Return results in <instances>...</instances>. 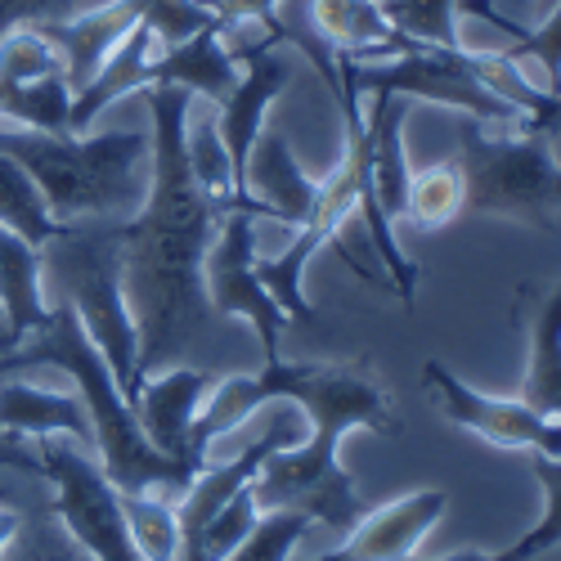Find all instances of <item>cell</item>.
<instances>
[{"label": "cell", "mask_w": 561, "mask_h": 561, "mask_svg": "<svg viewBox=\"0 0 561 561\" xmlns=\"http://www.w3.org/2000/svg\"><path fill=\"white\" fill-rule=\"evenodd\" d=\"M270 400H293L310 417V440L288 445L265 458V467L252 481V494L261 512L270 507H297L314 526H329L346 535L364 503L355 494V481L337 458V445L351 427H373L382 436H400V417L391 413L387 391L373 382V373L359 359L346 364H319V359H265L256 378H225L207 391L198 417H194V458L207 467V449L216 436L233 432Z\"/></svg>", "instance_id": "1"}, {"label": "cell", "mask_w": 561, "mask_h": 561, "mask_svg": "<svg viewBox=\"0 0 561 561\" xmlns=\"http://www.w3.org/2000/svg\"><path fill=\"white\" fill-rule=\"evenodd\" d=\"M153 117V158L149 194L135 216L113 220L122 248V288L139 329V382L167 359H180L190 342L207 329V288L203 261L216 239L220 211L198 190L184 126L194 95L184 85H145Z\"/></svg>", "instance_id": "2"}, {"label": "cell", "mask_w": 561, "mask_h": 561, "mask_svg": "<svg viewBox=\"0 0 561 561\" xmlns=\"http://www.w3.org/2000/svg\"><path fill=\"white\" fill-rule=\"evenodd\" d=\"M0 153H10L64 225H113L135 216L149 194L153 139L145 130H104V135H55L0 122Z\"/></svg>", "instance_id": "3"}, {"label": "cell", "mask_w": 561, "mask_h": 561, "mask_svg": "<svg viewBox=\"0 0 561 561\" xmlns=\"http://www.w3.org/2000/svg\"><path fill=\"white\" fill-rule=\"evenodd\" d=\"M27 355L32 364H55L64 368L85 413H90V427H95V449H100V467L104 477L122 490V494H167V499H180L190 490V481L198 472H190L184 462L167 458L162 449L149 445L145 427H139V417L130 409V400L122 396L117 378L108 359L95 351V342L85 337L77 310L64 301V306H50V319L41 323V333H32L27 342Z\"/></svg>", "instance_id": "4"}, {"label": "cell", "mask_w": 561, "mask_h": 561, "mask_svg": "<svg viewBox=\"0 0 561 561\" xmlns=\"http://www.w3.org/2000/svg\"><path fill=\"white\" fill-rule=\"evenodd\" d=\"M467 184V211L512 216L535 229H552L561 211V167L552 139L526 126H485L467 117L458 126V158Z\"/></svg>", "instance_id": "5"}, {"label": "cell", "mask_w": 561, "mask_h": 561, "mask_svg": "<svg viewBox=\"0 0 561 561\" xmlns=\"http://www.w3.org/2000/svg\"><path fill=\"white\" fill-rule=\"evenodd\" d=\"M55 248V274L68 288V306L77 310L85 337L108 359L113 378L126 400L139 391V329L122 288V248L113 239V225H72Z\"/></svg>", "instance_id": "6"}, {"label": "cell", "mask_w": 561, "mask_h": 561, "mask_svg": "<svg viewBox=\"0 0 561 561\" xmlns=\"http://www.w3.org/2000/svg\"><path fill=\"white\" fill-rule=\"evenodd\" d=\"M342 81H351L359 95H400V100H432L445 108H458L485 126H526V117L503 104L494 90L481 85L472 68V45L445 50V45H413V50L378 64H359L351 55H337Z\"/></svg>", "instance_id": "7"}, {"label": "cell", "mask_w": 561, "mask_h": 561, "mask_svg": "<svg viewBox=\"0 0 561 561\" xmlns=\"http://www.w3.org/2000/svg\"><path fill=\"white\" fill-rule=\"evenodd\" d=\"M36 477L55 485V517L95 561H139L126 517L122 490L104 477V467L68 436L36 440Z\"/></svg>", "instance_id": "8"}, {"label": "cell", "mask_w": 561, "mask_h": 561, "mask_svg": "<svg viewBox=\"0 0 561 561\" xmlns=\"http://www.w3.org/2000/svg\"><path fill=\"white\" fill-rule=\"evenodd\" d=\"M203 288L216 314H243L265 346V359H278V337L288 329V314L274 306L256 274V216L248 211L220 216L216 239L203 261Z\"/></svg>", "instance_id": "9"}, {"label": "cell", "mask_w": 561, "mask_h": 561, "mask_svg": "<svg viewBox=\"0 0 561 561\" xmlns=\"http://www.w3.org/2000/svg\"><path fill=\"white\" fill-rule=\"evenodd\" d=\"M423 387L432 391L445 423L472 432L499 449H526V454H561V417L535 413L526 400H494L467 387L458 373H449L440 359L423 364Z\"/></svg>", "instance_id": "10"}, {"label": "cell", "mask_w": 561, "mask_h": 561, "mask_svg": "<svg viewBox=\"0 0 561 561\" xmlns=\"http://www.w3.org/2000/svg\"><path fill=\"white\" fill-rule=\"evenodd\" d=\"M243 77L233 85V95L225 104H216V130L229 149V162H233V180H239V198L252 216H270L252 194H248V158H252V145L265 126V108L284 95L288 81H293V68L288 59H278L274 50H261L252 55L248 64H239Z\"/></svg>", "instance_id": "11"}, {"label": "cell", "mask_w": 561, "mask_h": 561, "mask_svg": "<svg viewBox=\"0 0 561 561\" xmlns=\"http://www.w3.org/2000/svg\"><path fill=\"white\" fill-rule=\"evenodd\" d=\"M207 391H211V378L203 368H167V373H149L130 400L149 445L184 462L190 472H203V462L194 458V445H190V432H194V417Z\"/></svg>", "instance_id": "12"}, {"label": "cell", "mask_w": 561, "mask_h": 561, "mask_svg": "<svg viewBox=\"0 0 561 561\" xmlns=\"http://www.w3.org/2000/svg\"><path fill=\"white\" fill-rule=\"evenodd\" d=\"M445 507H449L445 490L404 494L378 512H364V517L342 535V548L310 557V561H404L417 552L427 530L445 517Z\"/></svg>", "instance_id": "13"}, {"label": "cell", "mask_w": 561, "mask_h": 561, "mask_svg": "<svg viewBox=\"0 0 561 561\" xmlns=\"http://www.w3.org/2000/svg\"><path fill=\"white\" fill-rule=\"evenodd\" d=\"M145 19V0H100L72 19H55V23H36L50 45L64 55V77L77 90H85L95 81V72L104 68V59L130 36V27Z\"/></svg>", "instance_id": "14"}, {"label": "cell", "mask_w": 561, "mask_h": 561, "mask_svg": "<svg viewBox=\"0 0 561 561\" xmlns=\"http://www.w3.org/2000/svg\"><path fill=\"white\" fill-rule=\"evenodd\" d=\"M0 436L10 445L19 440H41V436H68L77 445H95V427L81 396H64L50 387L27 382L23 373L0 378Z\"/></svg>", "instance_id": "15"}, {"label": "cell", "mask_w": 561, "mask_h": 561, "mask_svg": "<svg viewBox=\"0 0 561 561\" xmlns=\"http://www.w3.org/2000/svg\"><path fill=\"white\" fill-rule=\"evenodd\" d=\"M306 19L337 55H351L359 64L396 59L417 45L391 27L378 0H306Z\"/></svg>", "instance_id": "16"}, {"label": "cell", "mask_w": 561, "mask_h": 561, "mask_svg": "<svg viewBox=\"0 0 561 561\" xmlns=\"http://www.w3.org/2000/svg\"><path fill=\"white\" fill-rule=\"evenodd\" d=\"M248 194L274 220H284L288 229H301L310 220V211H314L319 180H310L301 171V162L293 158L284 135H278V130H261L256 145H252V158H248Z\"/></svg>", "instance_id": "17"}, {"label": "cell", "mask_w": 561, "mask_h": 561, "mask_svg": "<svg viewBox=\"0 0 561 561\" xmlns=\"http://www.w3.org/2000/svg\"><path fill=\"white\" fill-rule=\"evenodd\" d=\"M158 50H162V45H158L153 27L139 19V23L130 27V36H126L117 50L104 59V68L95 72V81H90L85 90H77V95H72L68 130H72V135H85L108 104L135 95V90H145V85H149V64L158 59Z\"/></svg>", "instance_id": "18"}, {"label": "cell", "mask_w": 561, "mask_h": 561, "mask_svg": "<svg viewBox=\"0 0 561 561\" xmlns=\"http://www.w3.org/2000/svg\"><path fill=\"white\" fill-rule=\"evenodd\" d=\"M243 68L229 59L225 41H220V23L171 45V50H158V59L149 64V85H184L190 95H203L211 104H225L239 85Z\"/></svg>", "instance_id": "19"}, {"label": "cell", "mask_w": 561, "mask_h": 561, "mask_svg": "<svg viewBox=\"0 0 561 561\" xmlns=\"http://www.w3.org/2000/svg\"><path fill=\"white\" fill-rule=\"evenodd\" d=\"M522 301L530 306V368L522 382V400L543 417H561V284L548 293L526 284Z\"/></svg>", "instance_id": "20"}, {"label": "cell", "mask_w": 561, "mask_h": 561, "mask_svg": "<svg viewBox=\"0 0 561 561\" xmlns=\"http://www.w3.org/2000/svg\"><path fill=\"white\" fill-rule=\"evenodd\" d=\"M41 274H45V248H32L19 233L0 229V310H5L19 346L32 333H41V323L50 319V306L41 297Z\"/></svg>", "instance_id": "21"}, {"label": "cell", "mask_w": 561, "mask_h": 561, "mask_svg": "<svg viewBox=\"0 0 561 561\" xmlns=\"http://www.w3.org/2000/svg\"><path fill=\"white\" fill-rule=\"evenodd\" d=\"M0 229L19 233L32 248H50L55 239H64L72 229L64 220H55V211L45 207V198L36 190V180L10 153H0Z\"/></svg>", "instance_id": "22"}, {"label": "cell", "mask_w": 561, "mask_h": 561, "mask_svg": "<svg viewBox=\"0 0 561 561\" xmlns=\"http://www.w3.org/2000/svg\"><path fill=\"white\" fill-rule=\"evenodd\" d=\"M184 145H190V167H194V180L198 190L211 198V207L220 216L229 211H248L243 198H239V180H233V162H229V149L216 130V113H203L194 117L190 108V126H184ZM252 216V211H248Z\"/></svg>", "instance_id": "23"}, {"label": "cell", "mask_w": 561, "mask_h": 561, "mask_svg": "<svg viewBox=\"0 0 561 561\" xmlns=\"http://www.w3.org/2000/svg\"><path fill=\"white\" fill-rule=\"evenodd\" d=\"M68 113H72V85H68L64 72L45 77V81H27V85L0 77V122L64 135L68 130Z\"/></svg>", "instance_id": "24"}, {"label": "cell", "mask_w": 561, "mask_h": 561, "mask_svg": "<svg viewBox=\"0 0 561 561\" xmlns=\"http://www.w3.org/2000/svg\"><path fill=\"white\" fill-rule=\"evenodd\" d=\"M122 517L130 530V543L139 561H175L180 557V517L175 499L149 490V494H122Z\"/></svg>", "instance_id": "25"}, {"label": "cell", "mask_w": 561, "mask_h": 561, "mask_svg": "<svg viewBox=\"0 0 561 561\" xmlns=\"http://www.w3.org/2000/svg\"><path fill=\"white\" fill-rule=\"evenodd\" d=\"M458 211H467V184H462V167L454 158L449 162H436L427 171H417L409 180L404 225H413V229H440Z\"/></svg>", "instance_id": "26"}, {"label": "cell", "mask_w": 561, "mask_h": 561, "mask_svg": "<svg viewBox=\"0 0 561 561\" xmlns=\"http://www.w3.org/2000/svg\"><path fill=\"white\" fill-rule=\"evenodd\" d=\"M382 14L391 19L396 32H404L417 45H445V50L472 45L462 36L458 0H382Z\"/></svg>", "instance_id": "27"}, {"label": "cell", "mask_w": 561, "mask_h": 561, "mask_svg": "<svg viewBox=\"0 0 561 561\" xmlns=\"http://www.w3.org/2000/svg\"><path fill=\"white\" fill-rule=\"evenodd\" d=\"M512 64H517L539 90H552L561 95V5H552L530 32L517 36L512 50H503Z\"/></svg>", "instance_id": "28"}, {"label": "cell", "mask_w": 561, "mask_h": 561, "mask_svg": "<svg viewBox=\"0 0 561 561\" xmlns=\"http://www.w3.org/2000/svg\"><path fill=\"white\" fill-rule=\"evenodd\" d=\"M310 526L314 522L306 517V512H297V507H270V512H261V522L252 526V535L233 548L225 561H288Z\"/></svg>", "instance_id": "29"}, {"label": "cell", "mask_w": 561, "mask_h": 561, "mask_svg": "<svg viewBox=\"0 0 561 561\" xmlns=\"http://www.w3.org/2000/svg\"><path fill=\"white\" fill-rule=\"evenodd\" d=\"M64 72V55L50 45L36 23L14 27L10 36H0V77L5 81H45V77H59Z\"/></svg>", "instance_id": "30"}, {"label": "cell", "mask_w": 561, "mask_h": 561, "mask_svg": "<svg viewBox=\"0 0 561 561\" xmlns=\"http://www.w3.org/2000/svg\"><path fill=\"white\" fill-rule=\"evenodd\" d=\"M0 561H95L68 530L64 522H23L14 543L0 552Z\"/></svg>", "instance_id": "31"}, {"label": "cell", "mask_w": 561, "mask_h": 561, "mask_svg": "<svg viewBox=\"0 0 561 561\" xmlns=\"http://www.w3.org/2000/svg\"><path fill=\"white\" fill-rule=\"evenodd\" d=\"M145 23L153 27L162 50L216 27V19H211V10L203 5V0H145Z\"/></svg>", "instance_id": "32"}, {"label": "cell", "mask_w": 561, "mask_h": 561, "mask_svg": "<svg viewBox=\"0 0 561 561\" xmlns=\"http://www.w3.org/2000/svg\"><path fill=\"white\" fill-rule=\"evenodd\" d=\"M530 472L543 490V517L535 522V530L526 535V543L535 552H548L561 543V454H530Z\"/></svg>", "instance_id": "33"}, {"label": "cell", "mask_w": 561, "mask_h": 561, "mask_svg": "<svg viewBox=\"0 0 561 561\" xmlns=\"http://www.w3.org/2000/svg\"><path fill=\"white\" fill-rule=\"evenodd\" d=\"M72 14H77V0H0V36H10L14 27H27V23H55Z\"/></svg>", "instance_id": "34"}, {"label": "cell", "mask_w": 561, "mask_h": 561, "mask_svg": "<svg viewBox=\"0 0 561 561\" xmlns=\"http://www.w3.org/2000/svg\"><path fill=\"white\" fill-rule=\"evenodd\" d=\"M23 368H36L32 355H27V346L0 355V378H10V373H23ZM0 462H14V467H23V472H36V454H23V449L10 445L5 436H0Z\"/></svg>", "instance_id": "35"}, {"label": "cell", "mask_w": 561, "mask_h": 561, "mask_svg": "<svg viewBox=\"0 0 561 561\" xmlns=\"http://www.w3.org/2000/svg\"><path fill=\"white\" fill-rule=\"evenodd\" d=\"M535 557H539V552L522 539L517 548H507V552H454V557H417V552H413V557H404V561H535Z\"/></svg>", "instance_id": "36"}, {"label": "cell", "mask_w": 561, "mask_h": 561, "mask_svg": "<svg viewBox=\"0 0 561 561\" xmlns=\"http://www.w3.org/2000/svg\"><path fill=\"white\" fill-rule=\"evenodd\" d=\"M23 522H27V517H23L19 507H0V552L14 543V535L23 530Z\"/></svg>", "instance_id": "37"}, {"label": "cell", "mask_w": 561, "mask_h": 561, "mask_svg": "<svg viewBox=\"0 0 561 561\" xmlns=\"http://www.w3.org/2000/svg\"><path fill=\"white\" fill-rule=\"evenodd\" d=\"M5 351H19V342H14V333H10L5 310H0V355H5Z\"/></svg>", "instance_id": "38"}, {"label": "cell", "mask_w": 561, "mask_h": 561, "mask_svg": "<svg viewBox=\"0 0 561 561\" xmlns=\"http://www.w3.org/2000/svg\"><path fill=\"white\" fill-rule=\"evenodd\" d=\"M552 5H561V0H539V19H543V14L552 10Z\"/></svg>", "instance_id": "39"}, {"label": "cell", "mask_w": 561, "mask_h": 561, "mask_svg": "<svg viewBox=\"0 0 561 561\" xmlns=\"http://www.w3.org/2000/svg\"><path fill=\"white\" fill-rule=\"evenodd\" d=\"M378 5H382V0H378Z\"/></svg>", "instance_id": "40"}]
</instances>
